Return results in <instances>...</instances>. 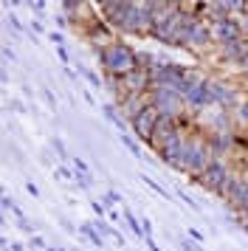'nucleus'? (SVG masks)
I'll return each instance as SVG.
<instances>
[{"mask_svg": "<svg viewBox=\"0 0 248 251\" xmlns=\"http://www.w3.org/2000/svg\"><path fill=\"white\" fill-rule=\"evenodd\" d=\"M135 57H138V54H135L127 43H122V40H116V43H110L107 48L99 51L101 68L107 71L110 76H124V74H130V71L135 68V62H138Z\"/></svg>", "mask_w": 248, "mask_h": 251, "instance_id": "f257e3e1", "label": "nucleus"}, {"mask_svg": "<svg viewBox=\"0 0 248 251\" xmlns=\"http://www.w3.org/2000/svg\"><path fill=\"white\" fill-rule=\"evenodd\" d=\"M212 158H214L212 144H206L200 136L186 138L183 152H180V161H178V170L189 172V175H203V172H206V167L212 164Z\"/></svg>", "mask_w": 248, "mask_h": 251, "instance_id": "f03ea898", "label": "nucleus"}, {"mask_svg": "<svg viewBox=\"0 0 248 251\" xmlns=\"http://www.w3.org/2000/svg\"><path fill=\"white\" fill-rule=\"evenodd\" d=\"M192 71H186L183 65H175V62H158L155 68L149 71V82L152 88H172V91L183 93L186 91V79H189Z\"/></svg>", "mask_w": 248, "mask_h": 251, "instance_id": "7ed1b4c3", "label": "nucleus"}, {"mask_svg": "<svg viewBox=\"0 0 248 251\" xmlns=\"http://www.w3.org/2000/svg\"><path fill=\"white\" fill-rule=\"evenodd\" d=\"M149 102L158 107L161 116H169V119H178L186 107V99L183 93L172 91V88H149Z\"/></svg>", "mask_w": 248, "mask_h": 251, "instance_id": "20e7f679", "label": "nucleus"}, {"mask_svg": "<svg viewBox=\"0 0 248 251\" xmlns=\"http://www.w3.org/2000/svg\"><path fill=\"white\" fill-rule=\"evenodd\" d=\"M186 14H189L186 9H180V12H175L169 20L158 23L152 37H155L158 43H164V46H178V34H180V28H183V23H186Z\"/></svg>", "mask_w": 248, "mask_h": 251, "instance_id": "39448f33", "label": "nucleus"}, {"mask_svg": "<svg viewBox=\"0 0 248 251\" xmlns=\"http://www.w3.org/2000/svg\"><path fill=\"white\" fill-rule=\"evenodd\" d=\"M228 175H231V172L225 170L223 161L212 158V164L206 167V172L198 175V178H200V183L209 189V192H220V195H223V186H225V181H228Z\"/></svg>", "mask_w": 248, "mask_h": 251, "instance_id": "423d86ee", "label": "nucleus"}, {"mask_svg": "<svg viewBox=\"0 0 248 251\" xmlns=\"http://www.w3.org/2000/svg\"><path fill=\"white\" fill-rule=\"evenodd\" d=\"M161 122V113H158V107L152 102L147 104L141 113L133 119V130H135V136L141 138V141H147L149 144V138H152V130H155V125Z\"/></svg>", "mask_w": 248, "mask_h": 251, "instance_id": "0eeeda50", "label": "nucleus"}, {"mask_svg": "<svg viewBox=\"0 0 248 251\" xmlns=\"http://www.w3.org/2000/svg\"><path fill=\"white\" fill-rule=\"evenodd\" d=\"M183 99H186V107H189V110H198V113H200V110H209V107H214L206 79H200L195 88H189V91L183 93Z\"/></svg>", "mask_w": 248, "mask_h": 251, "instance_id": "6e6552de", "label": "nucleus"}, {"mask_svg": "<svg viewBox=\"0 0 248 251\" xmlns=\"http://www.w3.org/2000/svg\"><path fill=\"white\" fill-rule=\"evenodd\" d=\"M206 85H209L212 102L217 104V107H223V110L237 107V91H234V88H228V85L220 82V79H206Z\"/></svg>", "mask_w": 248, "mask_h": 251, "instance_id": "1a4fd4ad", "label": "nucleus"}, {"mask_svg": "<svg viewBox=\"0 0 248 251\" xmlns=\"http://www.w3.org/2000/svg\"><path fill=\"white\" fill-rule=\"evenodd\" d=\"M212 31H214L217 46H223V43H231V40L246 37V31H243V23H240L237 17H225V20H220V23H214Z\"/></svg>", "mask_w": 248, "mask_h": 251, "instance_id": "9d476101", "label": "nucleus"}, {"mask_svg": "<svg viewBox=\"0 0 248 251\" xmlns=\"http://www.w3.org/2000/svg\"><path fill=\"white\" fill-rule=\"evenodd\" d=\"M135 9V0H113L110 6H104L101 9V17H104V23L113 25V28H119V25L127 20V14Z\"/></svg>", "mask_w": 248, "mask_h": 251, "instance_id": "9b49d317", "label": "nucleus"}, {"mask_svg": "<svg viewBox=\"0 0 248 251\" xmlns=\"http://www.w3.org/2000/svg\"><path fill=\"white\" fill-rule=\"evenodd\" d=\"M220 57H223L225 62H234V65H243V59L248 57V37H240V40L223 43V46H220Z\"/></svg>", "mask_w": 248, "mask_h": 251, "instance_id": "f8f14e48", "label": "nucleus"}, {"mask_svg": "<svg viewBox=\"0 0 248 251\" xmlns=\"http://www.w3.org/2000/svg\"><path fill=\"white\" fill-rule=\"evenodd\" d=\"M178 130V119H169V116H161V122L155 125V130H152V138H149V144L155 150H161V144L167 141L172 133Z\"/></svg>", "mask_w": 248, "mask_h": 251, "instance_id": "ddd939ff", "label": "nucleus"}, {"mask_svg": "<svg viewBox=\"0 0 248 251\" xmlns=\"http://www.w3.org/2000/svg\"><path fill=\"white\" fill-rule=\"evenodd\" d=\"M88 40L93 43L96 54H99L101 48H107L110 43H116V40H110V28H107V25H101L99 20H96L93 25H88Z\"/></svg>", "mask_w": 248, "mask_h": 251, "instance_id": "4468645a", "label": "nucleus"}, {"mask_svg": "<svg viewBox=\"0 0 248 251\" xmlns=\"http://www.w3.org/2000/svg\"><path fill=\"white\" fill-rule=\"evenodd\" d=\"M209 6L217 9V12H225L228 17L246 12V0H209Z\"/></svg>", "mask_w": 248, "mask_h": 251, "instance_id": "2eb2a0df", "label": "nucleus"}, {"mask_svg": "<svg viewBox=\"0 0 248 251\" xmlns=\"http://www.w3.org/2000/svg\"><path fill=\"white\" fill-rule=\"evenodd\" d=\"M104 116H107L113 125H116V130H119V133H127V127H124V119L116 113V107H113V104H104Z\"/></svg>", "mask_w": 248, "mask_h": 251, "instance_id": "dca6fc26", "label": "nucleus"}, {"mask_svg": "<svg viewBox=\"0 0 248 251\" xmlns=\"http://www.w3.org/2000/svg\"><path fill=\"white\" fill-rule=\"evenodd\" d=\"M82 234H88V240L93 243V246H101V243H104V240H101V231H96L90 223H85V226H82Z\"/></svg>", "mask_w": 248, "mask_h": 251, "instance_id": "f3484780", "label": "nucleus"}, {"mask_svg": "<svg viewBox=\"0 0 248 251\" xmlns=\"http://www.w3.org/2000/svg\"><path fill=\"white\" fill-rule=\"evenodd\" d=\"M79 74H82V76H85V79H88L90 85H93V88H101V85H104V82H101L99 76H96V74H93V71H88V68H82V65H79Z\"/></svg>", "mask_w": 248, "mask_h": 251, "instance_id": "a211bd4d", "label": "nucleus"}, {"mask_svg": "<svg viewBox=\"0 0 248 251\" xmlns=\"http://www.w3.org/2000/svg\"><path fill=\"white\" fill-rule=\"evenodd\" d=\"M122 141H124V144H127V150L133 152L135 158H141V147H138V141H133V138L127 136V133H122Z\"/></svg>", "mask_w": 248, "mask_h": 251, "instance_id": "6ab92c4d", "label": "nucleus"}, {"mask_svg": "<svg viewBox=\"0 0 248 251\" xmlns=\"http://www.w3.org/2000/svg\"><path fill=\"white\" fill-rule=\"evenodd\" d=\"M237 122H240V125H248V102L237 104Z\"/></svg>", "mask_w": 248, "mask_h": 251, "instance_id": "aec40b11", "label": "nucleus"}, {"mask_svg": "<svg viewBox=\"0 0 248 251\" xmlns=\"http://www.w3.org/2000/svg\"><path fill=\"white\" fill-rule=\"evenodd\" d=\"M124 220H127V223H130V228H133L135 234H141V226H138V223H135V217L130 215V212H124Z\"/></svg>", "mask_w": 248, "mask_h": 251, "instance_id": "412c9836", "label": "nucleus"}, {"mask_svg": "<svg viewBox=\"0 0 248 251\" xmlns=\"http://www.w3.org/2000/svg\"><path fill=\"white\" fill-rule=\"evenodd\" d=\"M104 201H107V203H119V201H122V195H119V192H107V195H104Z\"/></svg>", "mask_w": 248, "mask_h": 251, "instance_id": "4be33fe9", "label": "nucleus"}, {"mask_svg": "<svg viewBox=\"0 0 248 251\" xmlns=\"http://www.w3.org/2000/svg\"><path fill=\"white\" fill-rule=\"evenodd\" d=\"M189 237L195 240V243H203V234L198 231V228H189Z\"/></svg>", "mask_w": 248, "mask_h": 251, "instance_id": "5701e85b", "label": "nucleus"}, {"mask_svg": "<svg viewBox=\"0 0 248 251\" xmlns=\"http://www.w3.org/2000/svg\"><path fill=\"white\" fill-rule=\"evenodd\" d=\"M51 43H54V46H62V43H65V37L56 34V31H54V34H51Z\"/></svg>", "mask_w": 248, "mask_h": 251, "instance_id": "b1692460", "label": "nucleus"}, {"mask_svg": "<svg viewBox=\"0 0 248 251\" xmlns=\"http://www.w3.org/2000/svg\"><path fill=\"white\" fill-rule=\"evenodd\" d=\"M93 212H96L99 217H104V206H101L99 201H93Z\"/></svg>", "mask_w": 248, "mask_h": 251, "instance_id": "393cba45", "label": "nucleus"}, {"mask_svg": "<svg viewBox=\"0 0 248 251\" xmlns=\"http://www.w3.org/2000/svg\"><path fill=\"white\" fill-rule=\"evenodd\" d=\"M3 57H6V62H14V51H9V48H3Z\"/></svg>", "mask_w": 248, "mask_h": 251, "instance_id": "a878e982", "label": "nucleus"}, {"mask_svg": "<svg viewBox=\"0 0 248 251\" xmlns=\"http://www.w3.org/2000/svg\"><path fill=\"white\" fill-rule=\"evenodd\" d=\"M59 59H62L65 65H68V62H71V59H68V51H65V48H62V46H59Z\"/></svg>", "mask_w": 248, "mask_h": 251, "instance_id": "bb28decb", "label": "nucleus"}, {"mask_svg": "<svg viewBox=\"0 0 248 251\" xmlns=\"http://www.w3.org/2000/svg\"><path fill=\"white\" fill-rule=\"evenodd\" d=\"M96 3H99V6H101V9H104V6H110V3H113V0H96Z\"/></svg>", "mask_w": 248, "mask_h": 251, "instance_id": "cd10ccee", "label": "nucleus"}]
</instances>
